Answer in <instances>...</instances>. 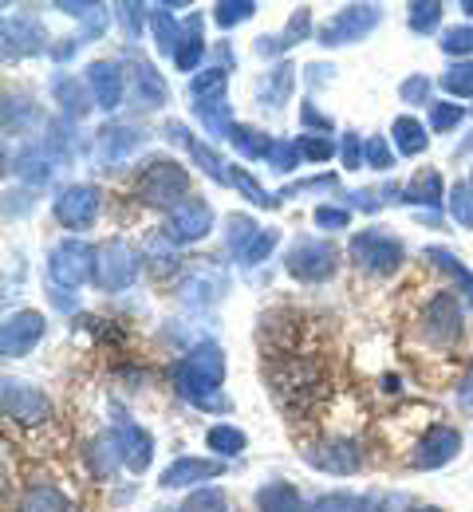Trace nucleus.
<instances>
[{
    "mask_svg": "<svg viewBox=\"0 0 473 512\" xmlns=\"http://www.w3.org/2000/svg\"><path fill=\"white\" fill-rule=\"evenodd\" d=\"M406 24H410V32H418V36L434 32V28L442 24V4H438V0H414Z\"/></svg>",
    "mask_w": 473,
    "mask_h": 512,
    "instance_id": "nucleus-37",
    "label": "nucleus"
},
{
    "mask_svg": "<svg viewBox=\"0 0 473 512\" xmlns=\"http://www.w3.org/2000/svg\"><path fill=\"white\" fill-rule=\"evenodd\" d=\"M312 221H316V225H320V229H328V233H332V229H347V225H351V213H347V209H339V205H320V209H316V213H312Z\"/></svg>",
    "mask_w": 473,
    "mask_h": 512,
    "instance_id": "nucleus-54",
    "label": "nucleus"
},
{
    "mask_svg": "<svg viewBox=\"0 0 473 512\" xmlns=\"http://www.w3.org/2000/svg\"><path fill=\"white\" fill-rule=\"evenodd\" d=\"M150 32H154V40H158V52H162L166 60H178L182 28H178V20H174L170 4H154V8H150Z\"/></svg>",
    "mask_w": 473,
    "mask_h": 512,
    "instance_id": "nucleus-24",
    "label": "nucleus"
},
{
    "mask_svg": "<svg viewBox=\"0 0 473 512\" xmlns=\"http://www.w3.org/2000/svg\"><path fill=\"white\" fill-rule=\"evenodd\" d=\"M225 91H229V75H225V67H205V71L194 75V83H190L194 103H221Z\"/></svg>",
    "mask_w": 473,
    "mask_h": 512,
    "instance_id": "nucleus-29",
    "label": "nucleus"
},
{
    "mask_svg": "<svg viewBox=\"0 0 473 512\" xmlns=\"http://www.w3.org/2000/svg\"><path fill=\"white\" fill-rule=\"evenodd\" d=\"M300 123H304L308 130H324V134H332V119H324V115L316 111V103H308V99L300 103Z\"/></svg>",
    "mask_w": 473,
    "mask_h": 512,
    "instance_id": "nucleus-56",
    "label": "nucleus"
},
{
    "mask_svg": "<svg viewBox=\"0 0 473 512\" xmlns=\"http://www.w3.org/2000/svg\"><path fill=\"white\" fill-rule=\"evenodd\" d=\"M186 193H190V174L182 162H170V158H158L150 162L142 174H138V197L154 209H170L174 201L186 205ZM178 209V205H174Z\"/></svg>",
    "mask_w": 473,
    "mask_h": 512,
    "instance_id": "nucleus-3",
    "label": "nucleus"
},
{
    "mask_svg": "<svg viewBox=\"0 0 473 512\" xmlns=\"http://www.w3.org/2000/svg\"><path fill=\"white\" fill-rule=\"evenodd\" d=\"M198 28H202V20L194 16V20L186 24V36H182V48H178V60H174L182 71H194V67L202 64V56H205V40L198 36Z\"/></svg>",
    "mask_w": 473,
    "mask_h": 512,
    "instance_id": "nucleus-36",
    "label": "nucleus"
},
{
    "mask_svg": "<svg viewBox=\"0 0 473 512\" xmlns=\"http://www.w3.org/2000/svg\"><path fill=\"white\" fill-rule=\"evenodd\" d=\"M442 52L446 56H470L473 52V28H450L446 36H442Z\"/></svg>",
    "mask_w": 473,
    "mask_h": 512,
    "instance_id": "nucleus-53",
    "label": "nucleus"
},
{
    "mask_svg": "<svg viewBox=\"0 0 473 512\" xmlns=\"http://www.w3.org/2000/svg\"><path fill=\"white\" fill-rule=\"evenodd\" d=\"M308 512H363V501L351 493H324Z\"/></svg>",
    "mask_w": 473,
    "mask_h": 512,
    "instance_id": "nucleus-52",
    "label": "nucleus"
},
{
    "mask_svg": "<svg viewBox=\"0 0 473 512\" xmlns=\"http://www.w3.org/2000/svg\"><path fill=\"white\" fill-rule=\"evenodd\" d=\"M363 162H367L371 170H391V166H395V150H391V142H387L383 134H371V138L363 142Z\"/></svg>",
    "mask_w": 473,
    "mask_h": 512,
    "instance_id": "nucleus-43",
    "label": "nucleus"
},
{
    "mask_svg": "<svg viewBox=\"0 0 473 512\" xmlns=\"http://www.w3.org/2000/svg\"><path fill=\"white\" fill-rule=\"evenodd\" d=\"M87 461H91L95 477H103V481H107V477L119 469V461H123V449H119V442H115V434H99V438L91 442Z\"/></svg>",
    "mask_w": 473,
    "mask_h": 512,
    "instance_id": "nucleus-32",
    "label": "nucleus"
},
{
    "mask_svg": "<svg viewBox=\"0 0 473 512\" xmlns=\"http://www.w3.org/2000/svg\"><path fill=\"white\" fill-rule=\"evenodd\" d=\"M0 402H4V418L8 422H20V426H44V422H52V398L44 390H36V386L4 379Z\"/></svg>",
    "mask_w": 473,
    "mask_h": 512,
    "instance_id": "nucleus-8",
    "label": "nucleus"
},
{
    "mask_svg": "<svg viewBox=\"0 0 473 512\" xmlns=\"http://www.w3.org/2000/svg\"><path fill=\"white\" fill-rule=\"evenodd\" d=\"M328 75H336V67H328V64H308V83H312V87L328 83Z\"/></svg>",
    "mask_w": 473,
    "mask_h": 512,
    "instance_id": "nucleus-58",
    "label": "nucleus"
},
{
    "mask_svg": "<svg viewBox=\"0 0 473 512\" xmlns=\"http://www.w3.org/2000/svg\"><path fill=\"white\" fill-rule=\"evenodd\" d=\"M391 134H395V150H399V154H410V158L422 154L426 142H430V138H426V127H422L418 119H410V115H399Z\"/></svg>",
    "mask_w": 473,
    "mask_h": 512,
    "instance_id": "nucleus-34",
    "label": "nucleus"
},
{
    "mask_svg": "<svg viewBox=\"0 0 473 512\" xmlns=\"http://www.w3.org/2000/svg\"><path fill=\"white\" fill-rule=\"evenodd\" d=\"M87 87H91V95H95V107H103V111H119L123 107V71L119 64H111V60H95V64L87 67Z\"/></svg>",
    "mask_w": 473,
    "mask_h": 512,
    "instance_id": "nucleus-17",
    "label": "nucleus"
},
{
    "mask_svg": "<svg viewBox=\"0 0 473 512\" xmlns=\"http://www.w3.org/2000/svg\"><path fill=\"white\" fill-rule=\"evenodd\" d=\"M462 119H466V107H458V103H430V130L446 134V130L458 127Z\"/></svg>",
    "mask_w": 473,
    "mask_h": 512,
    "instance_id": "nucleus-47",
    "label": "nucleus"
},
{
    "mask_svg": "<svg viewBox=\"0 0 473 512\" xmlns=\"http://www.w3.org/2000/svg\"><path fill=\"white\" fill-rule=\"evenodd\" d=\"M56 166H60V158L52 154V146H48V142L24 146V150H20V158H16V174H20L24 182H32V186H44V182L56 174Z\"/></svg>",
    "mask_w": 473,
    "mask_h": 512,
    "instance_id": "nucleus-20",
    "label": "nucleus"
},
{
    "mask_svg": "<svg viewBox=\"0 0 473 512\" xmlns=\"http://www.w3.org/2000/svg\"><path fill=\"white\" fill-rule=\"evenodd\" d=\"M276 245H280V229H261V233H257V241H253V245L245 249L241 264H245V268L261 264V260H265V256H269L272 249H276Z\"/></svg>",
    "mask_w": 473,
    "mask_h": 512,
    "instance_id": "nucleus-49",
    "label": "nucleus"
},
{
    "mask_svg": "<svg viewBox=\"0 0 473 512\" xmlns=\"http://www.w3.org/2000/svg\"><path fill=\"white\" fill-rule=\"evenodd\" d=\"M178 512H229V501H225V493L217 485H205L198 493H190V501Z\"/></svg>",
    "mask_w": 473,
    "mask_h": 512,
    "instance_id": "nucleus-42",
    "label": "nucleus"
},
{
    "mask_svg": "<svg viewBox=\"0 0 473 512\" xmlns=\"http://www.w3.org/2000/svg\"><path fill=\"white\" fill-rule=\"evenodd\" d=\"M257 512H300V489L288 481H272L257 489Z\"/></svg>",
    "mask_w": 473,
    "mask_h": 512,
    "instance_id": "nucleus-27",
    "label": "nucleus"
},
{
    "mask_svg": "<svg viewBox=\"0 0 473 512\" xmlns=\"http://www.w3.org/2000/svg\"><path fill=\"white\" fill-rule=\"evenodd\" d=\"M442 87H446L450 95H458V99H470L473 95V64L470 60H458V64L450 67V71L442 75Z\"/></svg>",
    "mask_w": 473,
    "mask_h": 512,
    "instance_id": "nucleus-44",
    "label": "nucleus"
},
{
    "mask_svg": "<svg viewBox=\"0 0 473 512\" xmlns=\"http://www.w3.org/2000/svg\"><path fill=\"white\" fill-rule=\"evenodd\" d=\"M403 201L406 205H426V209L442 205V178H438L434 170L414 174V178H410V186L403 190Z\"/></svg>",
    "mask_w": 473,
    "mask_h": 512,
    "instance_id": "nucleus-30",
    "label": "nucleus"
},
{
    "mask_svg": "<svg viewBox=\"0 0 473 512\" xmlns=\"http://www.w3.org/2000/svg\"><path fill=\"white\" fill-rule=\"evenodd\" d=\"M347 256H351V264H355L359 272L391 276V272L403 264L406 249H403V241H399V237H391L387 229H363V233H355V237H351Z\"/></svg>",
    "mask_w": 473,
    "mask_h": 512,
    "instance_id": "nucleus-2",
    "label": "nucleus"
},
{
    "mask_svg": "<svg viewBox=\"0 0 473 512\" xmlns=\"http://www.w3.org/2000/svg\"><path fill=\"white\" fill-rule=\"evenodd\" d=\"M284 264H288V276H296V280H304V284H320V280H328V276L336 272L339 253L332 241L304 237V241H296V245L288 249Z\"/></svg>",
    "mask_w": 473,
    "mask_h": 512,
    "instance_id": "nucleus-5",
    "label": "nucleus"
},
{
    "mask_svg": "<svg viewBox=\"0 0 473 512\" xmlns=\"http://www.w3.org/2000/svg\"><path fill=\"white\" fill-rule=\"evenodd\" d=\"M135 95L146 111H158V107H166V99H170L166 79L154 71V64H146V60L135 64Z\"/></svg>",
    "mask_w": 473,
    "mask_h": 512,
    "instance_id": "nucleus-25",
    "label": "nucleus"
},
{
    "mask_svg": "<svg viewBox=\"0 0 473 512\" xmlns=\"http://www.w3.org/2000/svg\"><path fill=\"white\" fill-rule=\"evenodd\" d=\"M304 461L320 473H332V477H351L363 469V449L359 442H347V438H336V442H320L304 453Z\"/></svg>",
    "mask_w": 473,
    "mask_h": 512,
    "instance_id": "nucleus-13",
    "label": "nucleus"
},
{
    "mask_svg": "<svg viewBox=\"0 0 473 512\" xmlns=\"http://www.w3.org/2000/svg\"><path fill=\"white\" fill-rule=\"evenodd\" d=\"M410 512H442V509H410Z\"/></svg>",
    "mask_w": 473,
    "mask_h": 512,
    "instance_id": "nucleus-62",
    "label": "nucleus"
},
{
    "mask_svg": "<svg viewBox=\"0 0 473 512\" xmlns=\"http://www.w3.org/2000/svg\"><path fill=\"white\" fill-rule=\"evenodd\" d=\"M209 229H213V205L209 201H186L166 221V237L174 245H194V241H202Z\"/></svg>",
    "mask_w": 473,
    "mask_h": 512,
    "instance_id": "nucleus-14",
    "label": "nucleus"
},
{
    "mask_svg": "<svg viewBox=\"0 0 473 512\" xmlns=\"http://www.w3.org/2000/svg\"><path fill=\"white\" fill-rule=\"evenodd\" d=\"M194 115L202 119V127L209 138H229V130L237 127V123L229 119V103H225V99H221V103H198Z\"/></svg>",
    "mask_w": 473,
    "mask_h": 512,
    "instance_id": "nucleus-35",
    "label": "nucleus"
},
{
    "mask_svg": "<svg viewBox=\"0 0 473 512\" xmlns=\"http://www.w3.org/2000/svg\"><path fill=\"white\" fill-rule=\"evenodd\" d=\"M229 170H233V174H229V186L241 193L245 201H253L257 209H276V205H280V193L265 190V186H261L245 166H229Z\"/></svg>",
    "mask_w": 473,
    "mask_h": 512,
    "instance_id": "nucleus-28",
    "label": "nucleus"
},
{
    "mask_svg": "<svg viewBox=\"0 0 473 512\" xmlns=\"http://www.w3.org/2000/svg\"><path fill=\"white\" fill-rule=\"evenodd\" d=\"M253 12H257L253 0H221V4H213V24L217 28H233V24H245Z\"/></svg>",
    "mask_w": 473,
    "mask_h": 512,
    "instance_id": "nucleus-41",
    "label": "nucleus"
},
{
    "mask_svg": "<svg viewBox=\"0 0 473 512\" xmlns=\"http://www.w3.org/2000/svg\"><path fill=\"white\" fill-rule=\"evenodd\" d=\"M99 209H103V193L95 190V186H87V182H75V186H68V190L52 201L56 221L64 229H75V233L79 229H91L95 217H99Z\"/></svg>",
    "mask_w": 473,
    "mask_h": 512,
    "instance_id": "nucleus-9",
    "label": "nucleus"
},
{
    "mask_svg": "<svg viewBox=\"0 0 473 512\" xmlns=\"http://www.w3.org/2000/svg\"><path fill=\"white\" fill-rule=\"evenodd\" d=\"M399 95H403L406 103H426L430 99V79L426 75H410L403 87H399Z\"/></svg>",
    "mask_w": 473,
    "mask_h": 512,
    "instance_id": "nucleus-55",
    "label": "nucleus"
},
{
    "mask_svg": "<svg viewBox=\"0 0 473 512\" xmlns=\"http://www.w3.org/2000/svg\"><path fill=\"white\" fill-rule=\"evenodd\" d=\"M225 229H229V237H225V241H229V249H237V256H245V249H249V245L257 241V233H261L249 217H229V221H225Z\"/></svg>",
    "mask_w": 473,
    "mask_h": 512,
    "instance_id": "nucleus-45",
    "label": "nucleus"
},
{
    "mask_svg": "<svg viewBox=\"0 0 473 512\" xmlns=\"http://www.w3.org/2000/svg\"><path fill=\"white\" fill-rule=\"evenodd\" d=\"M458 406H473V363L466 371V379L458 383Z\"/></svg>",
    "mask_w": 473,
    "mask_h": 512,
    "instance_id": "nucleus-59",
    "label": "nucleus"
},
{
    "mask_svg": "<svg viewBox=\"0 0 473 512\" xmlns=\"http://www.w3.org/2000/svg\"><path fill=\"white\" fill-rule=\"evenodd\" d=\"M272 383H276V394H280V398H288V394H320V375H316V367H308V363H284V367L272 375Z\"/></svg>",
    "mask_w": 473,
    "mask_h": 512,
    "instance_id": "nucleus-23",
    "label": "nucleus"
},
{
    "mask_svg": "<svg viewBox=\"0 0 473 512\" xmlns=\"http://www.w3.org/2000/svg\"><path fill=\"white\" fill-rule=\"evenodd\" d=\"M44 44H48V36H44L36 16H16V20L8 16L4 20V60L36 56V52H44Z\"/></svg>",
    "mask_w": 473,
    "mask_h": 512,
    "instance_id": "nucleus-15",
    "label": "nucleus"
},
{
    "mask_svg": "<svg viewBox=\"0 0 473 512\" xmlns=\"http://www.w3.org/2000/svg\"><path fill=\"white\" fill-rule=\"evenodd\" d=\"M462 327H466V308H462V300H458L454 292H438V296L426 304V312H422V331H426L430 343H454V339L462 335Z\"/></svg>",
    "mask_w": 473,
    "mask_h": 512,
    "instance_id": "nucleus-10",
    "label": "nucleus"
},
{
    "mask_svg": "<svg viewBox=\"0 0 473 512\" xmlns=\"http://www.w3.org/2000/svg\"><path fill=\"white\" fill-rule=\"evenodd\" d=\"M462 12H466V16L473 20V0H462Z\"/></svg>",
    "mask_w": 473,
    "mask_h": 512,
    "instance_id": "nucleus-61",
    "label": "nucleus"
},
{
    "mask_svg": "<svg viewBox=\"0 0 473 512\" xmlns=\"http://www.w3.org/2000/svg\"><path fill=\"white\" fill-rule=\"evenodd\" d=\"M138 268H142V256L135 245L127 241H107L99 253H95V284L103 292H127L138 280Z\"/></svg>",
    "mask_w": 473,
    "mask_h": 512,
    "instance_id": "nucleus-4",
    "label": "nucleus"
},
{
    "mask_svg": "<svg viewBox=\"0 0 473 512\" xmlns=\"http://www.w3.org/2000/svg\"><path fill=\"white\" fill-rule=\"evenodd\" d=\"M359 142H363V138H355V134H343V166H347V170H359V158H363Z\"/></svg>",
    "mask_w": 473,
    "mask_h": 512,
    "instance_id": "nucleus-57",
    "label": "nucleus"
},
{
    "mask_svg": "<svg viewBox=\"0 0 473 512\" xmlns=\"http://www.w3.org/2000/svg\"><path fill=\"white\" fill-rule=\"evenodd\" d=\"M48 276L60 288H83L87 280H95V249L87 241H60L48 253Z\"/></svg>",
    "mask_w": 473,
    "mask_h": 512,
    "instance_id": "nucleus-6",
    "label": "nucleus"
},
{
    "mask_svg": "<svg viewBox=\"0 0 473 512\" xmlns=\"http://www.w3.org/2000/svg\"><path fill=\"white\" fill-rule=\"evenodd\" d=\"M52 99H56V107H64L68 119H83V115L95 107L91 87L79 83L75 75H56V83H52Z\"/></svg>",
    "mask_w": 473,
    "mask_h": 512,
    "instance_id": "nucleus-21",
    "label": "nucleus"
},
{
    "mask_svg": "<svg viewBox=\"0 0 473 512\" xmlns=\"http://www.w3.org/2000/svg\"><path fill=\"white\" fill-rule=\"evenodd\" d=\"M229 142H233V150L241 154V158H249V162H257V158H269V134L257 127H245V123H237V127L229 130Z\"/></svg>",
    "mask_w": 473,
    "mask_h": 512,
    "instance_id": "nucleus-31",
    "label": "nucleus"
},
{
    "mask_svg": "<svg viewBox=\"0 0 473 512\" xmlns=\"http://www.w3.org/2000/svg\"><path fill=\"white\" fill-rule=\"evenodd\" d=\"M292 83H296V67L292 64H276L257 83V103L265 107V111H280L284 103H288V95H292Z\"/></svg>",
    "mask_w": 473,
    "mask_h": 512,
    "instance_id": "nucleus-22",
    "label": "nucleus"
},
{
    "mask_svg": "<svg viewBox=\"0 0 473 512\" xmlns=\"http://www.w3.org/2000/svg\"><path fill=\"white\" fill-rule=\"evenodd\" d=\"M205 446H209V453H217V457H237L241 449L249 446V438H245L237 426H229V422H217V426H209V434H205Z\"/></svg>",
    "mask_w": 473,
    "mask_h": 512,
    "instance_id": "nucleus-33",
    "label": "nucleus"
},
{
    "mask_svg": "<svg viewBox=\"0 0 473 512\" xmlns=\"http://www.w3.org/2000/svg\"><path fill=\"white\" fill-rule=\"evenodd\" d=\"M458 453H462V430H454V426H430V430H426V438L414 446L410 465L430 473V469L450 465Z\"/></svg>",
    "mask_w": 473,
    "mask_h": 512,
    "instance_id": "nucleus-12",
    "label": "nucleus"
},
{
    "mask_svg": "<svg viewBox=\"0 0 473 512\" xmlns=\"http://www.w3.org/2000/svg\"><path fill=\"white\" fill-rule=\"evenodd\" d=\"M422 256H426L430 264H438L442 272H450V276L458 280V288H462V296H466V308L473 312V272H470V268H466V264H462L458 256L450 253V249H442V245H430V249H426Z\"/></svg>",
    "mask_w": 473,
    "mask_h": 512,
    "instance_id": "nucleus-26",
    "label": "nucleus"
},
{
    "mask_svg": "<svg viewBox=\"0 0 473 512\" xmlns=\"http://www.w3.org/2000/svg\"><path fill=\"white\" fill-rule=\"evenodd\" d=\"M308 32H312V12H308V8H296V12H292V20H288V28L280 32V44H284V52H288L292 44H300Z\"/></svg>",
    "mask_w": 473,
    "mask_h": 512,
    "instance_id": "nucleus-50",
    "label": "nucleus"
},
{
    "mask_svg": "<svg viewBox=\"0 0 473 512\" xmlns=\"http://www.w3.org/2000/svg\"><path fill=\"white\" fill-rule=\"evenodd\" d=\"M450 217H454L462 229H473V190L470 186H454V190H450Z\"/></svg>",
    "mask_w": 473,
    "mask_h": 512,
    "instance_id": "nucleus-48",
    "label": "nucleus"
},
{
    "mask_svg": "<svg viewBox=\"0 0 473 512\" xmlns=\"http://www.w3.org/2000/svg\"><path fill=\"white\" fill-rule=\"evenodd\" d=\"M20 512H68L64 509V497L52 489V485H32L20 501Z\"/></svg>",
    "mask_w": 473,
    "mask_h": 512,
    "instance_id": "nucleus-38",
    "label": "nucleus"
},
{
    "mask_svg": "<svg viewBox=\"0 0 473 512\" xmlns=\"http://www.w3.org/2000/svg\"><path fill=\"white\" fill-rule=\"evenodd\" d=\"M470 190H473V178H470Z\"/></svg>",
    "mask_w": 473,
    "mask_h": 512,
    "instance_id": "nucleus-63",
    "label": "nucleus"
},
{
    "mask_svg": "<svg viewBox=\"0 0 473 512\" xmlns=\"http://www.w3.org/2000/svg\"><path fill=\"white\" fill-rule=\"evenodd\" d=\"M265 162H269V170H276V174H292L300 166V146L292 138H272Z\"/></svg>",
    "mask_w": 473,
    "mask_h": 512,
    "instance_id": "nucleus-39",
    "label": "nucleus"
},
{
    "mask_svg": "<svg viewBox=\"0 0 473 512\" xmlns=\"http://www.w3.org/2000/svg\"><path fill=\"white\" fill-rule=\"evenodd\" d=\"M115 442L123 449V465L131 473H146L150 469V461H154V438L142 426H131V422L115 426Z\"/></svg>",
    "mask_w": 473,
    "mask_h": 512,
    "instance_id": "nucleus-19",
    "label": "nucleus"
},
{
    "mask_svg": "<svg viewBox=\"0 0 473 512\" xmlns=\"http://www.w3.org/2000/svg\"><path fill=\"white\" fill-rule=\"evenodd\" d=\"M225 383V351L217 343H198L174 371V386L186 402H194L198 410H213V414H225L233 402L221 394Z\"/></svg>",
    "mask_w": 473,
    "mask_h": 512,
    "instance_id": "nucleus-1",
    "label": "nucleus"
},
{
    "mask_svg": "<svg viewBox=\"0 0 473 512\" xmlns=\"http://www.w3.org/2000/svg\"><path fill=\"white\" fill-rule=\"evenodd\" d=\"M375 197H379V193H375V190H359V193H355V197H351V201H355L359 209H367V213H375V209L383 205V201H375Z\"/></svg>",
    "mask_w": 473,
    "mask_h": 512,
    "instance_id": "nucleus-60",
    "label": "nucleus"
},
{
    "mask_svg": "<svg viewBox=\"0 0 473 512\" xmlns=\"http://www.w3.org/2000/svg\"><path fill=\"white\" fill-rule=\"evenodd\" d=\"M115 12H119V20H123L127 36H131V40H138V36H142V20H150V8L123 0V4H115Z\"/></svg>",
    "mask_w": 473,
    "mask_h": 512,
    "instance_id": "nucleus-51",
    "label": "nucleus"
},
{
    "mask_svg": "<svg viewBox=\"0 0 473 512\" xmlns=\"http://www.w3.org/2000/svg\"><path fill=\"white\" fill-rule=\"evenodd\" d=\"M142 142H146V134L131 123H107V127L95 134V150H99V162H123V158H131L142 150Z\"/></svg>",
    "mask_w": 473,
    "mask_h": 512,
    "instance_id": "nucleus-16",
    "label": "nucleus"
},
{
    "mask_svg": "<svg viewBox=\"0 0 473 512\" xmlns=\"http://www.w3.org/2000/svg\"><path fill=\"white\" fill-rule=\"evenodd\" d=\"M383 20V8L379 4H351L336 12L324 28H320V44L324 48H343V44H359L367 32H375Z\"/></svg>",
    "mask_w": 473,
    "mask_h": 512,
    "instance_id": "nucleus-7",
    "label": "nucleus"
},
{
    "mask_svg": "<svg viewBox=\"0 0 473 512\" xmlns=\"http://www.w3.org/2000/svg\"><path fill=\"white\" fill-rule=\"evenodd\" d=\"M221 473V461H205V457H178L162 469L158 485L162 489H190V485H205L209 477Z\"/></svg>",
    "mask_w": 473,
    "mask_h": 512,
    "instance_id": "nucleus-18",
    "label": "nucleus"
},
{
    "mask_svg": "<svg viewBox=\"0 0 473 512\" xmlns=\"http://www.w3.org/2000/svg\"><path fill=\"white\" fill-rule=\"evenodd\" d=\"M190 158L202 166V170L209 174V178H213V182H217V186H229V174H225L229 166L221 162V154H217L209 142H194V146H190Z\"/></svg>",
    "mask_w": 473,
    "mask_h": 512,
    "instance_id": "nucleus-40",
    "label": "nucleus"
},
{
    "mask_svg": "<svg viewBox=\"0 0 473 512\" xmlns=\"http://www.w3.org/2000/svg\"><path fill=\"white\" fill-rule=\"evenodd\" d=\"M296 146H300V158H308V162H332V154H336V142L320 138V134H300Z\"/></svg>",
    "mask_w": 473,
    "mask_h": 512,
    "instance_id": "nucleus-46",
    "label": "nucleus"
},
{
    "mask_svg": "<svg viewBox=\"0 0 473 512\" xmlns=\"http://www.w3.org/2000/svg\"><path fill=\"white\" fill-rule=\"evenodd\" d=\"M44 327H48L44 316L32 312V308L8 316L4 327H0V355H4V359H20V355H28V351L44 339Z\"/></svg>",
    "mask_w": 473,
    "mask_h": 512,
    "instance_id": "nucleus-11",
    "label": "nucleus"
}]
</instances>
